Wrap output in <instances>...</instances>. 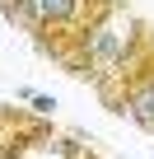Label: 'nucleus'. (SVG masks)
Segmentation results:
<instances>
[{"label": "nucleus", "mask_w": 154, "mask_h": 159, "mask_svg": "<svg viewBox=\"0 0 154 159\" xmlns=\"http://www.w3.org/2000/svg\"><path fill=\"white\" fill-rule=\"evenodd\" d=\"M14 5H19V0H0V14H5V19H14Z\"/></svg>", "instance_id": "20e7f679"}, {"label": "nucleus", "mask_w": 154, "mask_h": 159, "mask_svg": "<svg viewBox=\"0 0 154 159\" xmlns=\"http://www.w3.org/2000/svg\"><path fill=\"white\" fill-rule=\"evenodd\" d=\"M47 140H56V136L42 112H24V108L0 103V159H24L28 150H37Z\"/></svg>", "instance_id": "f257e3e1"}, {"label": "nucleus", "mask_w": 154, "mask_h": 159, "mask_svg": "<svg viewBox=\"0 0 154 159\" xmlns=\"http://www.w3.org/2000/svg\"><path fill=\"white\" fill-rule=\"evenodd\" d=\"M28 103H33V112H42V117H51V108H56V98H47V94H33Z\"/></svg>", "instance_id": "7ed1b4c3"}, {"label": "nucleus", "mask_w": 154, "mask_h": 159, "mask_svg": "<svg viewBox=\"0 0 154 159\" xmlns=\"http://www.w3.org/2000/svg\"><path fill=\"white\" fill-rule=\"evenodd\" d=\"M121 117H131L140 131H149V136H154V47L145 52V61H140V66H135V75L126 80Z\"/></svg>", "instance_id": "f03ea898"}]
</instances>
